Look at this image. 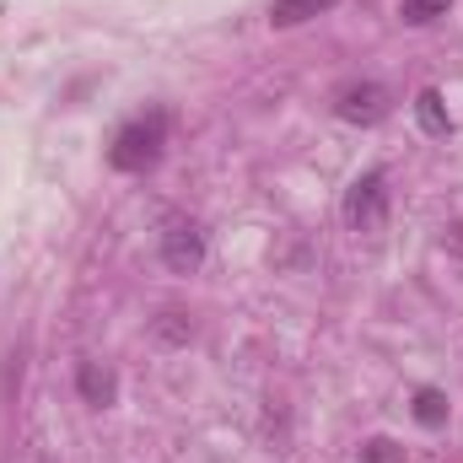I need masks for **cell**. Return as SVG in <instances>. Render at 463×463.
Instances as JSON below:
<instances>
[{"label": "cell", "instance_id": "cell-1", "mask_svg": "<svg viewBox=\"0 0 463 463\" xmlns=\"http://www.w3.org/2000/svg\"><path fill=\"white\" fill-rule=\"evenodd\" d=\"M162 146H167V114L151 109V114H135L129 124H118L114 146H109V162L118 173H146L162 162Z\"/></svg>", "mask_w": 463, "mask_h": 463}, {"label": "cell", "instance_id": "cell-2", "mask_svg": "<svg viewBox=\"0 0 463 463\" xmlns=\"http://www.w3.org/2000/svg\"><path fill=\"white\" fill-rule=\"evenodd\" d=\"M340 211H345V227L355 237H377V232L388 227V178H383V167H372V173H361L350 184Z\"/></svg>", "mask_w": 463, "mask_h": 463}, {"label": "cell", "instance_id": "cell-3", "mask_svg": "<svg viewBox=\"0 0 463 463\" xmlns=\"http://www.w3.org/2000/svg\"><path fill=\"white\" fill-rule=\"evenodd\" d=\"M162 264L173 275H194L205 264V232L194 222H167V232H162Z\"/></svg>", "mask_w": 463, "mask_h": 463}, {"label": "cell", "instance_id": "cell-4", "mask_svg": "<svg viewBox=\"0 0 463 463\" xmlns=\"http://www.w3.org/2000/svg\"><path fill=\"white\" fill-rule=\"evenodd\" d=\"M335 114L345 118V124H383V118L393 114V98L377 81H355V87H345L335 98Z\"/></svg>", "mask_w": 463, "mask_h": 463}, {"label": "cell", "instance_id": "cell-5", "mask_svg": "<svg viewBox=\"0 0 463 463\" xmlns=\"http://www.w3.org/2000/svg\"><path fill=\"white\" fill-rule=\"evenodd\" d=\"M76 388H81V399H87V404H98V410H109V404H114V393H118L114 372H109V366H98V361H81Z\"/></svg>", "mask_w": 463, "mask_h": 463}, {"label": "cell", "instance_id": "cell-6", "mask_svg": "<svg viewBox=\"0 0 463 463\" xmlns=\"http://www.w3.org/2000/svg\"><path fill=\"white\" fill-rule=\"evenodd\" d=\"M340 0H275L269 5V27H297V22H313L324 11H335Z\"/></svg>", "mask_w": 463, "mask_h": 463}, {"label": "cell", "instance_id": "cell-7", "mask_svg": "<svg viewBox=\"0 0 463 463\" xmlns=\"http://www.w3.org/2000/svg\"><path fill=\"white\" fill-rule=\"evenodd\" d=\"M415 118H420V129H426V135H437V140L453 129V118H448V103H442V92H437V87H426V92L415 98Z\"/></svg>", "mask_w": 463, "mask_h": 463}, {"label": "cell", "instance_id": "cell-8", "mask_svg": "<svg viewBox=\"0 0 463 463\" xmlns=\"http://www.w3.org/2000/svg\"><path fill=\"white\" fill-rule=\"evenodd\" d=\"M453 11V0H404L399 5V22L404 27H426V22H437V16H448Z\"/></svg>", "mask_w": 463, "mask_h": 463}, {"label": "cell", "instance_id": "cell-9", "mask_svg": "<svg viewBox=\"0 0 463 463\" xmlns=\"http://www.w3.org/2000/svg\"><path fill=\"white\" fill-rule=\"evenodd\" d=\"M415 420L437 431V426L448 420V393H437V388H420V393H415Z\"/></svg>", "mask_w": 463, "mask_h": 463}, {"label": "cell", "instance_id": "cell-10", "mask_svg": "<svg viewBox=\"0 0 463 463\" xmlns=\"http://www.w3.org/2000/svg\"><path fill=\"white\" fill-rule=\"evenodd\" d=\"M361 463H404V448L388 442V437H372V442L361 448Z\"/></svg>", "mask_w": 463, "mask_h": 463}]
</instances>
